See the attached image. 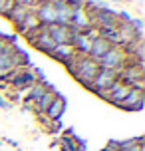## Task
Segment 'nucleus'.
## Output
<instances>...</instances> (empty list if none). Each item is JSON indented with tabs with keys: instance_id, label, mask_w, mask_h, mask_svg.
<instances>
[{
	"instance_id": "nucleus-16",
	"label": "nucleus",
	"mask_w": 145,
	"mask_h": 151,
	"mask_svg": "<svg viewBox=\"0 0 145 151\" xmlns=\"http://www.w3.org/2000/svg\"><path fill=\"white\" fill-rule=\"evenodd\" d=\"M38 28H40V22L36 20V16H34V12H30V14H28L26 18H24V22L20 24V28H18V32L26 36V34H30V32H36Z\"/></svg>"
},
{
	"instance_id": "nucleus-6",
	"label": "nucleus",
	"mask_w": 145,
	"mask_h": 151,
	"mask_svg": "<svg viewBox=\"0 0 145 151\" xmlns=\"http://www.w3.org/2000/svg\"><path fill=\"white\" fill-rule=\"evenodd\" d=\"M74 28L72 26H64V24H52L48 26V36L52 38V42L56 46L60 44H70L72 46V38H74Z\"/></svg>"
},
{
	"instance_id": "nucleus-3",
	"label": "nucleus",
	"mask_w": 145,
	"mask_h": 151,
	"mask_svg": "<svg viewBox=\"0 0 145 151\" xmlns=\"http://www.w3.org/2000/svg\"><path fill=\"white\" fill-rule=\"evenodd\" d=\"M119 80H117V72H111V70H101L99 68V72L95 74V78L92 80V83L85 88V90H90L92 93H95V96H103L113 83H117Z\"/></svg>"
},
{
	"instance_id": "nucleus-8",
	"label": "nucleus",
	"mask_w": 145,
	"mask_h": 151,
	"mask_svg": "<svg viewBox=\"0 0 145 151\" xmlns=\"http://www.w3.org/2000/svg\"><path fill=\"white\" fill-rule=\"evenodd\" d=\"M129 86H127V83H121V82H117V83H113V86H111V88H109V90L106 91V93H103V96H101V98L106 99L107 104H111V106H121L123 104V99H125V96H127V93H129Z\"/></svg>"
},
{
	"instance_id": "nucleus-12",
	"label": "nucleus",
	"mask_w": 145,
	"mask_h": 151,
	"mask_svg": "<svg viewBox=\"0 0 145 151\" xmlns=\"http://www.w3.org/2000/svg\"><path fill=\"white\" fill-rule=\"evenodd\" d=\"M52 56L56 62H60V64H66V62H70L74 56H76V52H74V48L70 44H60V46H56L52 50Z\"/></svg>"
},
{
	"instance_id": "nucleus-4",
	"label": "nucleus",
	"mask_w": 145,
	"mask_h": 151,
	"mask_svg": "<svg viewBox=\"0 0 145 151\" xmlns=\"http://www.w3.org/2000/svg\"><path fill=\"white\" fill-rule=\"evenodd\" d=\"M34 82H36V76H34V72H32L30 68H16V70H12L6 78L8 88L18 90V91L28 90Z\"/></svg>"
},
{
	"instance_id": "nucleus-19",
	"label": "nucleus",
	"mask_w": 145,
	"mask_h": 151,
	"mask_svg": "<svg viewBox=\"0 0 145 151\" xmlns=\"http://www.w3.org/2000/svg\"><path fill=\"white\" fill-rule=\"evenodd\" d=\"M0 109H12V104L6 99V96L0 93Z\"/></svg>"
},
{
	"instance_id": "nucleus-11",
	"label": "nucleus",
	"mask_w": 145,
	"mask_h": 151,
	"mask_svg": "<svg viewBox=\"0 0 145 151\" xmlns=\"http://www.w3.org/2000/svg\"><path fill=\"white\" fill-rule=\"evenodd\" d=\"M111 46H113V44H109L106 38L99 36V38H95L92 44H90V52H88V56L98 62L101 56H106V54H107V50H111Z\"/></svg>"
},
{
	"instance_id": "nucleus-15",
	"label": "nucleus",
	"mask_w": 145,
	"mask_h": 151,
	"mask_svg": "<svg viewBox=\"0 0 145 151\" xmlns=\"http://www.w3.org/2000/svg\"><path fill=\"white\" fill-rule=\"evenodd\" d=\"M141 143H145L143 135L131 137V139H121V141H117V151H139Z\"/></svg>"
},
{
	"instance_id": "nucleus-17",
	"label": "nucleus",
	"mask_w": 145,
	"mask_h": 151,
	"mask_svg": "<svg viewBox=\"0 0 145 151\" xmlns=\"http://www.w3.org/2000/svg\"><path fill=\"white\" fill-rule=\"evenodd\" d=\"M54 98H56V91H52V90H48L42 98L34 104V107H36V111H38V115H44V111L48 109V106L54 101Z\"/></svg>"
},
{
	"instance_id": "nucleus-2",
	"label": "nucleus",
	"mask_w": 145,
	"mask_h": 151,
	"mask_svg": "<svg viewBox=\"0 0 145 151\" xmlns=\"http://www.w3.org/2000/svg\"><path fill=\"white\" fill-rule=\"evenodd\" d=\"M127 62V54L121 46H111V50H107L106 56H101L98 60L101 70H111V72H119Z\"/></svg>"
},
{
	"instance_id": "nucleus-21",
	"label": "nucleus",
	"mask_w": 145,
	"mask_h": 151,
	"mask_svg": "<svg viewBox=\"0 0 145 151\" xmlns=\"http://www.w3.org/2000/svg\"><path fill=\"white\" fill-rule=\"evenodd\" d=\"M0 90H2V91H6V90H8V83L4 82V80H0Z\"/></svg>"
},
{
	"instance_id": "nucleus-5",
	"label": "nucleus",
	"mask_w": 145,
	"mask_h": 151,
	"mask_svg": "<svg viewBox=\"0 0 145 151\" xmlns=\"http://www.w3.org/2000/svg\"><path fill=\"white\" fill-rule=\"evenodd\" d=\"M24 38L30 42V46H34L36 50L48 54V56H50L52 50L56 48V44L52 42V38L48 36V28H46V26H40L36 32H30V34H26Z\"/></svg>"
},
{
	"instance_id": "nucleus-1",
	"label": "nucleus",
	"mask_w": 145,
	"mask_h": 151,
	"mask_svg": "<svg viewBox=\"0 0 145 151\" xmlns=\"http://www.w3.org/2000/svg\"><path fill=\"white\" fill-rule=\"evenodd\" d=\"M98 72H99V64L93 58L76 54V76H74V80L78 83H82L84 88H88Z\"/></svg>"
},
{
	"instance_id": "nucleus-22",
	"label": "nucleus",
	"mask_w": 145,
	"mask_h": 151,
	"mask_svg": "<svg viewBox=\"0 0 145 151\" xmlns=\"http://www.w3.org/2000/svg\"><path fill=\"white\" fill-rule=\"evenodd\" d=\"M99 151H115V149H111V147H107V145H106V147H101Z\"/></svg>"
},
{
	"instance_id": "nucleus-10",
	"label": "nucleus",
	"mask_w": 145,
	"mask_h": 151,
	"mask_svg": "<svg viewBox=\"0 0 145 151\" xmlns=\"http://www.w3.org/2000/svg\"><path fill=\"white\" fill-rule=\"evenodd\" d=\"M66 106H68L66 98L56 91V98H54V101L48 106V109L44 111V117H46L48 121H60V117L64 115V111H66Z\"/></svg>"
},
{
	"instance_id": "nucleus-18",
	"label": "nucleus",
	"mask_w": 145,
	"mask_h": 151,
	"mask_svg": "<svg viewBox=\"0 0 145 151\" xmlns=\"http://www.w3.org/2000/svg\"><path fill=\"white\" fill-rule=\"evenodd\" d=\"M60 147H62V151H80L76 135H62L60 137Z\"/></svg>"
},
{
	"instance_id": "nucleus-7",
	"label": "nucleus",
	"mask_w": 145,
	"mask_h": 151,
	"mask_svg": "<svg viewBox=\"0 0 145 151\" xmlns=\"http://www.w3.org/2000/svg\"><path fill=\"white\" fill-rule=\"evenodd\" d=\"M32 12H34V16H36V20L40 22V26H52V24H56V10L52 8V4H50V0H42L40 4H36V6L32 8Z\"/></svg>"
},
{
	"instance_id": "nucleus-20",
	"label": "nucleus",
	"mask_w": 145,
	"mask_h": 151,
	"mask_svg": "<svg viewBox=\"0 0 145 151\" xmlns=\"http://www.w3.org/2000/svg\"><path fill=\"white\" fill-rule=\"evenodd\" d=\"M2 141L10 143L12 147H14V149H18V151H20V145H18V141H16V139H10V137H2Z\"/></svg>"
},
{
	"instance_id": "nucleus-23",
	"label": "nucleus",
	"mask_w": 145,
	"mask_h": 151,
	"mask_svg": "<svg viewBox=\"0 0 145 151\" xmlns=\"http://www.w3.org/2000/svg\"><path fill=\"white\" fill-rule=\"evenodd\" d=\"M139 151H145V143H141V145H139Z\"/></svg>"
},
{
	"instance_id": "nucleus-14",
	"label": "nucleus",
	"mask_w": 145,
	"mask_h": 151,
	"mask_svg": "<svg viewBox=\"0 0 145 151\" xmlns=\"http://www.w3.org/2000/svg\"><path fill=\"white\" fill-rule=\"evenodd\" d=\"M48 83H50V82H48ZM48 83L34 82V83L30 86V88H28V101H30L32 106H34V104H36V101H38V99L42 98V96H44V93H46L48 90L56 91V90H54V86H52V88H48Z\"/></svg>"
},
{
	"instance_id": "nucleus-24",
	"label": "nucleus",
	"mask_w": 145,
	"mask_h": 151,
	"mask_svg": "<svg viewBox=\"0 0 145 151\" xmlns=\"http://www.w3.org/2000/svg\"><path fill=\"white\" fill-rule=\"evenodd\" d=\"M2 143H4V141H2V139H0V147H2Z\"/></svg>"
},
{
	"instance_id": "nucleus-13",
	"label": "nucleus",
	"mask_w": 145,
	"mask_h": 151,
	"mask_svg": "<svg viewBox=\"0 0 145 151\" xmlns=\"http://www.w3.org/2000/svg\"><path fill=\"white\" fill-rule=\"evenodd\" d=\"M30 12H32L30 6H24V4H18V2H16L14 8H12V12L8 14V18H10V22L14 24L16 28H20V24L24 22V18L30 14Z\"/></svg>"
},
{
	"instance_id": "nucleus-9",
	"label": "nucleus",
	"mask_w": 145,
	"mask_h": 151,
	"mask_svg": "<svg viewBox=\"0 0 145 151\" xmlns=\"http://www.w3.org/2000/svg\"><path fill=\"white\" fill-rule=\"evenodd\" d=\"M121 109H125V111H141L145 107V91H139V90H133L131 88L129 93L125 96V99H123Z\"/></svg>"
}]
</instances>
